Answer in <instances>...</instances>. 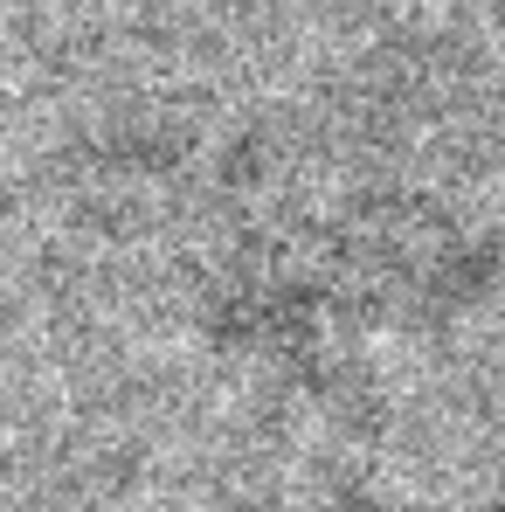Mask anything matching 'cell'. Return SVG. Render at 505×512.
I'll list each match as a JSON object with an SVG mask.
<instances>
[{
  "label": "cell",
  "mask_w": 505,
  "mask_h": 512,
  "mask_svg": "<svg viewBox=\"0 0 505 512\" xmlns=\"http://www.w3.org/2000/svg\"><path fill=\"white\" fill-rule=\"evenodd\" d=\"M485 7H492V14H505V0H485Z\"/></svg>",
  "instance_id": "6da1fadb"
}]
</instances>
